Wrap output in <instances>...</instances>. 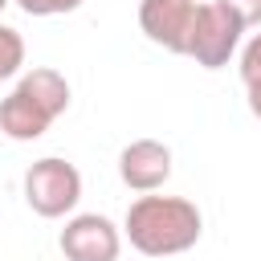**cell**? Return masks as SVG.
<instances>
[{
  "label": "cell",
  "mask_w": 261,
  "mask_h": 261,
  "mask_svg": "<svg viewBox=\"0 0 261 261\" xmlns=\"http://www.w3.org/2000/svg\"><path fill=\"white\" fill-rule=\"evenodd\" d=\"M196 0H139V29L151 45L167 53H188Z\"/></svg>",
  "instance_id": "cell-6"
},
{
  "label": "cell",
  "mask_w": 261,
  "mask_h": 261,
  "mask_svg": "<svg viewBox=\"0 0 261 261\" xmlns=\"http://www.w3.org/2000/svg\"><path fill=\"white\" fill-rule=\"evenodd\" d=\"M82 200V171L69 159L45 155L24 171V204L45 216V220H61L77 208Z\"/></svg>",
  "instance_id": "cell-4"
},
{
  "label": "cell",
  "mask_w": 261,
  "mask_h": 261,
  "mask_svg": "<svg viewBox=\"0 0 261 261\" xmlns=\"http://www.w3.org/2000/svg\"><path fill=\"white\" fill-rule=\"evenodd\" d=\"M200 232H204V216L184 196L143 192L126 208V220H122V237L143 257H175V253H188L200 241Z\"/></svg>",
  "instance_id": "cell-1"
},
{
  "label": "cell",
  "mask_w": 261,
  "mask_h": 261,
  "mask_svg": "<svg viewBox=\"0 0 261 261\" xmlns=\"http://www.w3.org/2000/svg\"><path fill=\"white\" fill-rule=\"evenodd\" d=\"M8 4H12V0H0V12H4V8H8Z\"/></svg>",
  "instance_id": "cell-12"
},
{
  "label": "cell",
  "mask_w": 261,
  "mask_h": 261,
  "mask_svg": "<svg viewBox=\"0 0 261 261\" xmlns=\"http://www.w3.org/2000/svg\"><path fill=\"white\" fill-rule=\"evenodd\" d=\"M241 20H245V29H261V0H224Z\"/></svg>",
  "instance_id": "cell-11"
},
{
  "label": "cell",
  "mask_w": 261,
  "mask_h": 261,
  "mask_svg": "<svg viewBox=\"0 0 261 261\" xmlns=\"http://www.w3.org/2000/svg\"><path fill=\"white\" fill-rule=\"evenodd\" d=\"M241 86H245V98H249V110L253 118H261V33H253L245 45H241Z\"/></svg>",
  "instance_id": "cell-8"
},
{
  "label": "cell",
  "mask_w": 261,
  "mask_h": 261,
  "mask_svg": "<svg viewBox=\"0 0 261 261\" xmlns=\"http://www.w3.org/2000/svg\"><path fill=\"white\" fill-rule=\"evenodd\" d=\"M24 69V37L8 24H0V82L16 77Z\"/></svg>",
  "instance_id": "cell-9"
},
{
  "label": "cell",
  "mask_w": 261,
  "mask_h": 261,
  "mask_svg": "<svg viewBox=\"0 0 261 261\" xmlns=\"http://www.w3.org/2000/svg\"><path fill=\"white\" fill-rule=\"evenodd\" d=\"M118 179L130 192H159L171 179V147L159 139H135L118 151Z\"/></svg>",
  "instance_id": "cell-7"
},
{
  "label": "cell",
  "mask_w": 261,
  "mask_h": 261,
  "mask_svg": "<svg viewBox=\"0 0 261 261\" xmlns=\"http://www.w3.org/2000/svg\"><path fill=\"white\" fill-rule=\"evenodd\" d=\"M20 4V12L29 16H65V12H77L86 0H12Z\"/></svg>",
  "instance_id": "cell-10"
},
{
  "label": "cell",
  "mask_w": 261,
  "mask_h": 261,
  "mask_svg": "<svg viewBox=\"0 0 261 261\" xmlns=\"http://www.w3.org/2000/svg\"><path fill=\"white\" fill-rule=\"evenodd\" d=\"M241 37H245V20L224 0H200L196 16H192V33H188V53L184 57H192L204 69H220L241 49Z\"/></svg>",
  "instance_id": "cell-3"
},
{
  "label": "cell",
  "mask_w": 261,
  "mask_h": 261,
  "mask_svg": "<svg viewBox=\"0 0 261 261\" xmlns=\"http://www.w3.org/2000/svg\"><path fill=\"white\" fill-rule=\"evenodd\" d=\"M57 245H61L65 261H118L122 232L102 212H77V216L65 220Z\"/></svg>",
  "instance_id": "cell-5"
},
{
  "label": "cell",
  "mask_w": 261,
  "mask_h": 261,
  "mask_svg": "<svg viewBox=\"0 0 261 261\" xmlns=\"http://www.w3.org/2000/svg\"><path fill=\"white\" fill-rule=\"evenodd\" d=\"M65 110H69V82H65V73H57L49 65H33L29 73H20L12 94L0 102V135H8L12 143H33Z\"/></svg>",
  "instance_id": "cell-2"
},
{
  "label": "cell",
  "mask_w": 261,
  "mask_h": 261,
  "mask_svg": "<svg viewBox=\"0 0 261 261\" xmlns=\"http://www.w3.org/2000/svg\"><path fill=\"white\" fill-rule=\"evenodd\" d=\"M196 4H200V0H196Z\"/></svg>",
  "instance_id": "cell-13"
}]
</instances>
